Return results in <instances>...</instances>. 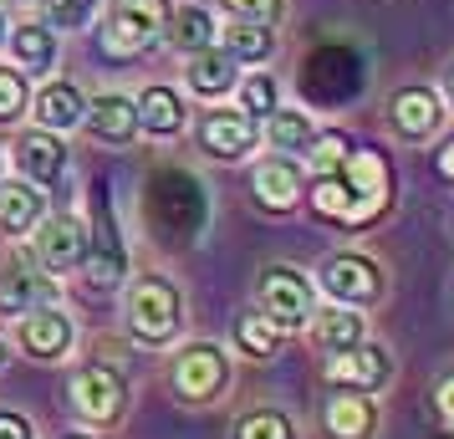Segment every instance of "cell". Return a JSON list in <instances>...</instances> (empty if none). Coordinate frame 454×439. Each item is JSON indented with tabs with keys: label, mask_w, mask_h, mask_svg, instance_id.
Here are the masks:
<instances>
[{
	"label": "cell",
	"mask_w": 454,
	"mask_h": 439,
	"mask_svg": "<svg viewBox=\"0 0 454 439\" xmlns=\"http://www.w3.org/2000/svg\"><path fill=\"white\" fill-rule=\"evenodd\" d=\"M348 153H352V144L342 138V133H322V138L307 144V159H311L317 174H337V169L348 164Z\"/></svg>",
	"instance_id": "31"
},
{
	"label": "cell",
	"mask_w": 454,
	"mask_h": 439,
	"mask_svg": "<svg viewBox=\"0 0 454 439\" xmlns=\"http://www.w3.org/2000/svg\"><path fill=\"white\" fill-rule=\"evenodd\" d=\"M11 51H16V62L26 72H51L57 67V31L42 21H26L11 31Z\"/></svg>",
	"instance_id": "23"
},
{
	"label": "cell",
	"mask_w": 454,
	"mask_h": 439,
	"mask_svg": "<svg viewBox=\"0 0 454 439\" xmlns=\"http://www.w3.org/2000/svg\"><path fill=\"white\" fill-rule=\"evenodd\" d=\"M148 209H153V225L164 231V240H189L205 220V194L189 174H159L153 179V194H148Z\"/></svg>",
	"instance_id": "4"
},
{
	"label": "cell",
	"mask_w": 454,
	"mask_h": 439,
	"mask_svg": "<svg viewBox=\"0 0 454 439\" xmlns=\"http://www.w3.org/2000/svg\"><path fill=\"white\" fill-rule=\"evenodd\" d=\"M0 439H36L31 435V419L16 409H0Z\"/></svg>",
	"instance_id": "36"
},
{
	"label": "cell",
	"mask_w": 454,
	"mask_h": 439,
	"mask_svg": "<svg viewBox=\"0 0 454 439\" xmlns=\"http://www.w3.org/2000/svg\"><path fill=\"white\" fill-rule=\"evenodd\" d=\"M230 383V357L215 348V342H194L184 353L174 357V388L179 398L189 404H209V398H220Z\"/></svg>",
	"instance_id": "8"
},
{
	"label": "cell",
	"mask_w": 454,
	"mask_h": 439,
	"mask_svg": "<svg viewBox=\"0 0 454 439\" xmlns=\"http://www.w3.org/2000/svg\"><path fill=\"white\" fill-rule=\"evenodd\" d=\"M307 322H311V337H317L322 353H342V348H352V342H363V317L357 312L327 307V312H311Z\"/></svg>",
	"instance_id": "25"
},
{
	"label": "cell",
	"mask_w": 454,
	"mask_h": 439,
	"mask_svg": "<svg viewBox=\"0 0 454 439\" xmlns=\"http://www.w3.org/2000/svg\"><path fill=\"white\" fill-rule=\"evenodd\" d=\"M72 337H77V327H72V317L62 312V307H31V312L21 317V348L31 357H42V363H57V357L72 353Z\"/></svg>",
	"instance_id": "12"
},
{
	"label": "cell",
	"mask_w": 454,
	"mask_h": 439,
	"mask_svg": "<svg viewBox=\"0 0 454 439\" xmlns=\"http://www.w3.org/2000/svg\"><path fill=\"white\" fill-rule=\"evenodd\" d=\"M439 98H434L429 87H403L398 98H393V107H388V118H393V128H398V138H429L434 128H439Z\"/></svg>",
	"instance_id": "18"
},
{
	"label": "cell",
	"mask_w": 454,
	"mask_h": 439,
	"mask_svg": "<svg viewBox=\"0 0 454 439\" xmlns=\"http://www.w3.org/2000/svg\"><path fill=\"white\" fill-rule=\"evenodd\" d=\"M276 342H281V327H276L266 312H240L235 317V348H240L246 357H270Z\"/></svg>",
	"instance_id": "29"
},
{
	"label": "cell",
	"mask_w": 454,
	"mask_h": 439,
	"mask_svg": "<svg viewBox=\"0 0 454 439\" xmlns=\"http://www.w3.org/2000/svg\"><path fill=\"white\" fill-rule=\"evenodd\" d=\"M0 368H5V342H0Z\"/></svg>",
	"instance_id": "40"
},
{
	"label": "cell",
	"mask_w": 454,
	"mask_h": 439,
	"mask_svg": "<svg viewBox=\"0 0 454 439\" xmlns=\"http://www.w3.org/2000/svg\"><path fill=\"white\" fill-rule=\"evenodd\" d=\"M225 11L240 16V21H261V26L281 21V0H225Z\"/></svg>",
	"instance_id": "34"
},
{
	"label": "cell",
	"mask_w": 454,
	"mask_h": 439,
	"mask_svg": "<svg viewBox=\"0 0 454 439\" xmlns=\"http://www.w3.org/2000/svg\"><path fill=\"white\" fill-rule=\"evenodd\" d=\"M21 113H26V77L0 67V123H16Z\"/></svg>",
	"instance_id": "33"
},
{
	"label": "cell",
	"mask_w": 454,
	"mask_h": 439,
	"mask_svg": "<svg viewBox=\"0 0 454 439\" xmlns=\"http://www.w3.org/2000/svg\"><path fill=\"white\" fill-rule=\"evenodd\" d=\"M133 107H138V128L153 138H174L184 128V98L174 87H144V98Z\"/></svg>",
	"instance_id": "20"
},
{
	"label": "cell",
	"mask_w": 454,
	"mask_h": 439,
	"mask_svg": "<svg viewBox=\"0 0 454 439\" xmlns=\"http://www.w3.org/2000/svg\"><path fill=\"white\" fill-rule=\"evenodd\" d=\"M82 107H87V98L72 82H46L36 92V123L46 133H67V128L82 123Z\"/></svg>",
	"instance_id": "21"
},
{
	"label": "cell",
	"mask_w": 454,
	"mask_h": 439,
	"mask_svg": "<svg viewBox=\"0 0 454 439\" xmlns=\"http://www.w3.org/2000/svg\"><path fill=\"white\" fill-rule=\"evenodd\" d=\"M250 194H255L261 209L286 215V209H296V200H301V174H296L291 159H266V164H255V174H250Z\"/></svg>",
	"instance_id": "14"
},
{
	"label": "cell",
	"mask_w": 454,
	"mask_h": 439,
	"mask_svg": "<svg viewBox=\"0 0 454 439\" xmlns=\"http://www.w3.org/2000/svg\"><path fill=\"white\" fill-rule=\"evenodd\" d=\"M87 251H92V235L77 215H51V220H36V240H31V255L36 266L51 276L77 271L87 266Z\"/></svg>",
	"instance_id": "7"
},
{
	"label": "cell",
	"mask_w": 454,
	"mask_h": 439,
	"mask_svg": "<svg viewBox=\"0 0 454 439\" xmlns=\"http://www.w3.org/2000/svg\"><path fill=\"white\" fill-rule=\"evenodd\" d=\"M444 98H450V107H454V62H450V72H444Z\"/></svg>",
	"instance_id": "39"
},
{
	"label": "cell",
	"mask_w": 454,
	"mask_h": 439,
	"mask_svg": "<svg viewBox=\"0 0 454 439\" xmlns=\"http://www.w3.org/2000/svg\"><path fill=\"white\" fill-rule=\"evenodd\" d=\"M92 5H98V0H57V5H51V26H67V31H77V26H87Z\"/></svg>",
	"instance_id": "35"
},
{
	"label": "cell",
	"mask_w": 454,
	"mask_h": 439,
	"mask_svg": "<svg viewBox=\"0 0 454 439\" xmlns=\"http://www.w3.org/2000/svg\"><path fill=\"white\" fill-rule=\"evenodd\" d=\"M92 209H98V225H92V251H87V261H92V286H113L118 276L128 271V251H123V235H118V220H113V205H107V194L98 189L92 194Z\"/></svg>",
	"instance_id": "11"
},
{
	"label": "cell",
	"mask_w": 454,
	"mask_h": 439,
	"mask_svg": "<svg viewBox=\"0 0 454 439\" xmlns=\"http://www.w3.org/2000/svg\"><path fill=\"white\" fill-rule=\"evenodd\" d=\"M189 87L200 92V98H220V92H230L235 87V62H230L225 51H194V62H189Z\"/></svg>",
	"instance_id": "28"
},
{
	"label": "cell",
	"mask_w": 454,
	"mask_h": 439,
	"mask_svg": "<svg viewBox=\"0 0 454 439\" xmlns=\"http://www.w3.org/2000/svg\"><path fill=\"white\" fill-rule=\"evenodd\" d=\"M51 5H57V0H51Z\"/></svg>",
	"instance_id": "43"
},
{
	"label": "cell",
	"mask_w": 454,
	"mask_h": 439,
	"mask_svg": "<svg viewBox=\"0 0 454 439\" xmlns=\"http://www.w3.org/2000/svg\"><path fill=\"white\" fill-rule=\"evenodd\" d=\"M128 333L144 337V342H168V337L179 333V322H184V296H179V286L174 281H164V276H138L133 286H128Z\"/></svg>",
	"instance_id": "1"
},
{
	"label": "cell",
	"mask_w": 454,
	"mask_h": 439,
	"mask_svg": "<svg viewBox=\"0 0 454 439\" xmlns=\"http://www.w3.org/2000/svg\"><path fill=\"white\" fill-rule=\"evenodd\" d=\"M337 179H342V194H348V209H342V225H368L378 220L393 200V174L383 164V153H348V164L337 169Z\"/></svg>",
	"instance_id": "2"
},
{
	"label": "cell",
	"mask_w": 454,
	"mask_h": 439,
	"mask_svg": "<svg viewBox=\"0 0 454 439\" xmlns=\"http://www.w3.org/2000/svg\"><path fill=\"white\" fill-rule=\"evenodd\" d=\"M51 281L42 271H31V266H11V271L0 276V312L5 317H26L31 307H46L51 302Z\"/></svg>",
	"instance_id": "19"
},
{
	"label": "cell",
	"mask_w": 454,
	"mask_h": 439,
	"mask_svg": "<svg viewBox=\"0 0 454 439\" xmlns=\"http://www.w3.org/2000/svg\"><path fill=\"white\" fill-rule=\"evenodd\" d=\"M434 164H439V174H444V179H454V138L439 148V159H434Z\"/></svg>",
	"instance_id": "38"
},
{
	"label": "cell",
	"mask_w": 454,
	"mask_h": 439,
	"mask_svg": "<svg viewBox=\"0 0 454 439\" xmlns=\"http://www.w3.org/2000/svg\"><path fill=\"white\" fill-rule=\"evenodd\" d=\"M0 42H5V16H0Z\"/></svg>",
	"instance_id": "41"
},
{
	"label": "cell",
	"mask_w": 454,
	"mask_h": 439,
	"mask_svg": "<svg viewBox=\"0 0 454 439\" xmlns=\"http://www.w3.org/2000/svg\"><path fill=\"white\" fill-rule=\"evenodd\" d=\"M317 281H322V292L332 296V302H348V307H363V302H372V296L383 292V271H378V261H368V255H327L322 261V271H317Z\"/></svg>",
	"instance_id": "9"
},
{
	"label": "cell",
	"mask_w": 454,
	"mask_h": 439,
	"mask_svg": "<svg viewBox=\"0 0 454 439\" xmlns=\"http://www.w3.org/2000/svg\"><path fill=\"white\" fill-rule=\"evenodd\" d=\"M36 220H42L36 184H0V231L26 235V231H36Z\"/></svg>",
	"instance_id": "24"
},
{
	"label": "cell",
	"mask_w": 454,
	"mask_h": 439,
	"mask_svg": "<svg viewBox=\"0 0 454 439\" xmlns=\"http://www.w3.org/2000/svg\"><path fill=\"white\" fill-rule=\"evenodd\" d=\"M168 0H113V16L103 26V51L107 57H133L164 36Z\"/></svg>",
	"instance_id": "3"
},
{
	"label": "cell",
	"mask_w": 454,
	"mask_h": 439,
	"mask_svg": "<svg viewBox=\"0 0 454 439\" xmlns=\"http://www.w3.org/2000/svg\"><path fill=\"white\" fill-rule=\"evenodd\" d=\"M261 312L281 327V333H296V327H307V317L317 312V296H311V281L296 266L286 261H276L266 266L261 276Z\"/></svg>",
	"instance_id": "6"
},
{
	"label": "cell",
	"mask_w": 454,
	"mask_h": 439,
	"mask_svg": "<svg viewBox=\"0 0 454 439\" xmlns=\"http://www.w3.org/2000/svg\"><path fill=\"white\" fill-rule=\"evenodd\" d=\"M82 123L92 128L98 138H107V144H128L133 128H138V107H133V98H123V92H98V98L82 107Z\"/></svg>",
	"instance_id": "17"
},
{
	"label": "cell",
	"mask_w": 454,
	"mask_h": 439,
	"mask_svg": "<svg viewBox=\"0 0 454 439\" xmlns=\"http://www.w3.org/2000/svg\"><path fill=\"white\" fill-rule=\"evenodd\" d=\"M434 409H439V424H444V429H454V373L439 383V394H434Z\"/></svg>",
	"instance_id": "37"
},
{
	"label": "cell",
	"mask_w": 454,
	"mask_h": 439,
	"mask_svg": "<svg viewBox=\"0 0 454 439\" xmlns=\"http://www.w3.org/2000/svg\"><path fill=\"white\" fill-rule=\"evenodd\" d=\"M270 51H276V36H270V26H261V21H235L225 26V57L230 62H266Z\"/></svg>",
	"instance_id": "26"
},
{
	"label": "cell",
	"mask_w": 454,
	"mask_h": 439,
	"mask_svg": "<svg viewBox=\"0 0 454 439\" xmlns=\"http://www.w3.org/2000/svg\"><path fill=\"white\" fill-rule=\"evenodd\" d=\"M67 439H92V435H67Z\"/></svg>",
	"instance_id": "42"
},
{
	"label": "cell",
	"mask_w": 454,
	"mask_h": 439,
	"mask_svg": "<svg viewBox=\"0 0 454 439\" xmlns=\"http://www.w3.org/2000/svg\"><path fill=\"white\" fill-rule=\"evenodd\" d=\"M164 36L174 51H205V46H215V16H209L205 5H179V11H168L164 21Z\"/></svg>",
	"instance_id": "22"
},
{
	"label": "cell",
	"mask_w": 454,
	"mask_h": 439,
	"mask_svg": "<svg viewBox=\"0 0 454 439\" xmlns=\"http://www.w3.org/2000/svg\"><path fill=\"white\" fill-rule=\"evenodd\" d=\"M266 118H270L266 138H270V148H281V153H307V144L317 138V128H311V118L301 107H270Z\"/></svg>",
	"instance_id": "27"
},
{
	"label": "cell",
	"mask_w": 454,
	"mask_h": 439,
	"mask_svg": "<svg viewBox=\"0 0 454 439\" xmlns=\"http://www.w3.org/2000/svg\"><path fill=\"white\" fill-rule=\"evenodd\" d=\"M200 144H205L209 159H240L250 144H255V118L246 113H209L205 123H200Z\"/></svg>",
	"instance_id": "16"
},
{
	"label": "cell",
	"mask_w": 454,
	"mask_h": 439,
	"mask_svg": "<svg viewBox=\"0 0 454 439\" xmlns=\"http://www.w3.org/2000/svg\"><path fill=\"white\" fill-rule=\"evenodd\" d=\"M235 439H296V429L281 409H255L235 424Z\"/></svg>",
	"instance_id": "30"
},
{
	"label": "cell",
	"mask_w": 454,
	"mask_h": 439,
	"mask_svg": "<svg viewBox=\"0 0 454 439\" xmlns=\"http://www.w3.org/2000/svg\"><path fill=\"white\" fill-rule=\"evenodd\" d=\"M372 424H378V404L368 394H357V388H342V394H332L322 404V429L332 439H368Z\"/></svg>",
	"instance_id": "13"
},
{
	"label": "cell",
	"mask_w": 454,
	"mask_h": 439,
	"mask_svg": "<svg viewBox=\"0 0 454 439\" xmlns=\"http://www.w3.org/2000/svg\"><path fill=\"white\" fill-rule=\"evenodd\" d=\"M240 107H246V118H266L270 107H276V82H270L266 72H250L246 82H240Z\"/></svg>",
	"instance_id": "32"
},
{
	"label": "cell",
	"mask_w": 454,
	"mask_h": 439,
	"mask_svg": "<svg viewBox=\"0 0 454 439\" xmlns=\"http://www.w3.org/2000/svg\"><path fill=\"white\" fill-rule=\"evenodd\" d=\"M72 409L92 429H113L128 409V378L118 368H107V363L82 368V373L72 378Z\"/></svg>",
	"instance_id": "5"
},
{
	"label": "cell",
	"mask_w": 454,
	"mask_h": 439,
	"mask_svg": "<svg viewBox=\"0 0 454 439\" xmlns=\"http://www.w3.org/2000/svg\"><path fill=\"white\" fill-rule=\"evenodd\" d=\"M16 164H21V174L31 184H57L67 174V148L57 133L36 128V133H21L16 138Z\"/></svg>",
	"instance_id": "15"
},
{
	"label": "cell",
	"mask_w": 454,
	"mask_h": 439,
	"mask_svg": "<svg viewBox=\"0 0 454 439\" xmlns=\"http://www.w3.org/2000/svg\"><path fill=\"white\" fill-rule=\"evenodd\" d=\"M327 378L342 388H357V394H378L393 378V357L383 342H352V348L327 357Z\"/></svg>",
	"instance_id": "10"
}]
</instances>
